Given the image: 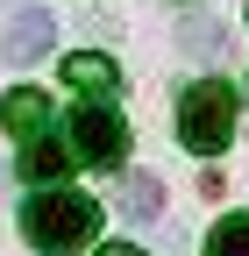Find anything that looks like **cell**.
<instances>
[{
    "instance_id": "277c9868",
    "label": "cell",
    "mask_w": 249,
    "mask_h": 256,
    "mask_svg": "<svg viewBox=\"0 0 249 256\" xmlns=\"http://www.w3.org/2000/svg\"><path fill=\"white\" fill-rule=\"evenodd\" d=\"M50 43H57V22H50L43 8H22V14L8 22V36H0L8 64H36V57H50Z\"/></svg>"
},
{
    "instance_id": "8992f818",
    "label": "cell",
    "mask_w": 249,
    "mask_h": 256,
    "mask_svg": "<svg viewBox=\"0 0 249 256\" xmlns=\"http://www.w3.org/2000/svg\"><path fill=\"white\" fill-rule=\"evenodd\" d=\"M0 121L14 128V136L28 142V136H43V121H50V100L36 86H22V92H8V100H0Z\"/></svg>"
},
{
    "instance_id": "9c48e42d",
    "label": "cell",
    "mask_w": 249,
    "mask_h": 256,
    "mask_svg": "<svg viewBox=\"0 0 249 256\" xmlns=\"http://www.w3.org/2000/svg\"><path fill=\"white\" fill-rule=\"evenodd\" d=\"M206 256H249V214H235V220H221V228L206 235Z\"/></svg>"
},
{
    "instance_id": "7a4b0ae2",
    "label": "cell",
    "mask_w": 249,
    "mask_h": 256,
    "mask_svg": "<svg viewBox=\"0 0 249 256\" xmlns=\"http://www.w3.org/2000/svg\"><path fill=\"white\" fill-rule=\"evenodd\" d=\"M178 136H185V150H200V156L228 150V136H235V86H221V78L185 86V100H178Z\"/></svg>"
},
{
    "instance_id": "6da1fadb",
    "label": "cell",
    "mask_w": 249,
    "mask_h": 256,
    "mask_svg": "<svg viewBox=\"0 0 249 256\" xmlns=\"http://www.w3.org/2000/svg\"><path fill=\"white\" fill-rule=\"evenodd\" d=\"M100 200H86V192H57V185H43L36 200L22 206V235L36 242L43 256H78L92 235H100Z\"/></svg>"
},
{
    "instance_id": "ba28073f",
    "label": "cell",
    "mask_w": 249,
    "mask_h": 256,
    "mask_svg": "<svg viewBox=\"0 0 249 256\" xmlns=\"http://www.w3.org/2000/svg\"><path fill=\"white\" fill-rule=\"evenodd\" d=\"M64 86H86V92H114V64L100 50H72L64 57Z\"/></svg>"
},
{
    "instance_id": "52a82bcc",
    "label": "cell",
    "mask_w": 249,
    "mask_h": 256,
    "mask_svg": "<svg viewBox=\"0 0 249 256\" xmlns=\"http://www.w3.org/2000/svg\"><path fill=\"white\" fill-rule=\"evenodd\" d=\"M121 214L157 220V214H164V185L150 178V171H121Z\"/></svg>"
},
{
    "instance_id": "30bf717a",
    "label": "cell",
    "mask_w": 249,
    "mask_h": 256,
    "mask_svg": "<svg viewBox=\"0 0 249 256\" xmlns=\"http://www.w3.org/2000/svg\"><path fill=\"white\" fill-rule=\"evenodd\" d=\"M178 36H185V50H200V57H214V50H221V28H214V22H185Z\"/></svg>"
},
{
    "instance_id": "5b68a950",
    "label": "cell",
    "mask_w": 249,
    "mask_h": 256,
    "mask_svg": "<svg viewBox=\"0 0 249 256\" xmlns=\"http://www.w3.org/2000/svg\"><path fill=\"white\" fill-rule=\"evenodd\" d=\"M72 164H78L72 142H43V136H28V142H22V178H28V185H57Z\"/></svg>"
},
{
    "instance_id": "3957f363",
    "label": "cell",
    "mask_w": 249,
    "mask_h": 256,
    "mask_svg": "<svg viewBox=\"0 0 249 256\" xmlns=\"http://www.w3.org/2000/svg\"><path fill=\"white\" fill-rule=\"evenodd\" d=\"M64 142H72L78 164H100L107 171V164H121V150H128V121H121L114 100H86V107H72Z\"/></svg>"
},
{
    "instance_id": "8fae6325",
    "label": "cell",
    "mask_w": 249,
    "mask_h": 256,
    "mask_svg": "<svg viewBox=\"0 0 249 256\" xmlns=\"http://www.w3.org/2000/svg\"><path fill=\"white\" fill-rule=\"evenodd\" d=\"M100 256H142V249H136V242H107Z\"/></svg>"
}]
</instances>
